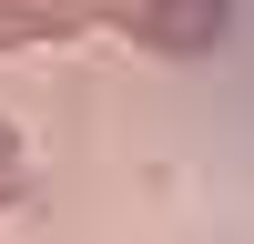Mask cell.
I'll use <instances>...</instances> for the list:
<instances>
[{"label":"cell","instance_id":"7a4b0ae2","mask_svg":"<svg viewBox=\"0 0 254 244\" xmlns=\"http://www.w3.org/2000/svg\"><path fill=\"white\" fill-rule=\"evenodd\" d=\"M20 183H31V142H20V122L0 112V214L20 203Z\"/></svg>","mask_w":254,"mask_h":244},{"label":"cell","instance_id":"6da1fadb","mask_svg":"<svg viewBox=\"0 0 254 244\" xmlns=\"http://www.w3.org/2000/svg\"><path fill=\"white\" fill-rule=\"evenodd\" d=\"M102 20L153 61H214L234 41V0H0V51H51Z\"/></svg>","mask_w":254,"mask_h":244}]
</instances>
